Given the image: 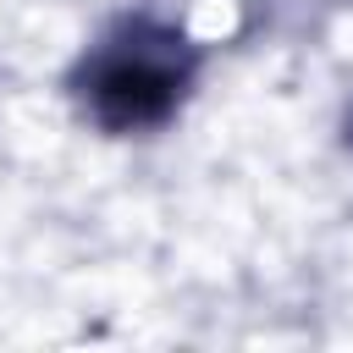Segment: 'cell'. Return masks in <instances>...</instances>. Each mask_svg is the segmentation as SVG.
<instances>
[{
	"label": "cell",
	"mask_w": 353,
	"mask_h": 353,
	"mask_svg": "<svg viewBox=\"0 0 353 353\" xmlns=\"http://www.w3.org/2000/svg\"><path fill=\"white\" fill-rule=\"evenodd\" d=\"M193 83V50L176 28L127 17L110 28L77 66V94L88 116L110 132H138L160 127Z\"/></svg>",
	"instance_id": "6da1fadb"
}]
</instances>
